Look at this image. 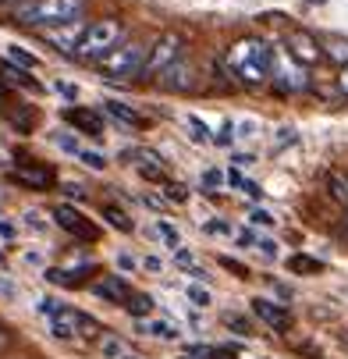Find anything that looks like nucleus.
<instances>
[{"mask_svg":"<svg viewBox=\"0 0 348 359\" xmlns=\"http://www.w3.org/2000/svg\"><path fill=\"white\" fill-rule=\"evenodd\" d=\"M104 111H107L114 121L128 125V128H139V125H142V114H139V111H132L128 104H118V100H107V104H104Z\"/></svg>","mask_w":348,"mask_h":359,"instance_id":"obj_17","label":"nucleus"},{"mask_svg":"<svg viewBox=\"0 0 348 359\" xmlns=\"http://www.w3.org/2000/svg\"><path fill=\"white\" fill-rule=\"evenodd\" d=\"M15 235H18V228H15L11 221H0V238H8V242H11Z\"/></svg>","mask_w":348,"mask_h":359,"instance_id":"obj_45","label":"nucleus"},{"mask_svg":"<svg viewBox=\"0 0 348 359\" xmlns=\"http://www.w3.org/2000/svg\"><path fill=\"white\" fill-rule=\"evenodd\" d=\"M104 217H107L118 231H132V221L125 217V210H118V207H104Z\"/></svg>","mask_w":348,"mask_h":359,"instance_id":"obj_26","label":"nucleus"},{"mask_svg":"<svg viewBox=\"0 0 348 359\" xmlns=\"http://www.w3.org/2000/svg\"><path fill=\"white\" fill-rule=\"evenodd\" d=\"M164 196H167V199H174V203H185V199H188L185 185H178V182H164Z\"/></svg>","mask_w":348,"mask_h":359,"instance_id":"obj_32","label":"nucleus"},{"mask_svg":"<svg viewBox=\"0 0 348 359\" xmlns=\"http://www.w3.org/2000/svg\"><path fill=\"white\" fill-rule=\"evenodd\" d=\"M121 359H135V355H121Z\"/></svg>","mask_w":348,"mask_h":359,"instance_id":"obj_54","label":"nucleus"},{"mask_svg":"<svg viewBox=\"0 0 348 359\" xmlns=\"http://www.w3.org/2000/svg\"><path fill=\"white\" fill-rule=\"evenodd\" d=\"M238 189H242L245 196H253V199H263V189H260L256 182H245V178H242V182H238Z\"/></svg>","mask_w":348,"mask_h":359,"instance_id":"obj_40","label":"nucleus"},{"mask_svg":"<svg viewBox=\"0 0 348 359\" xmlns=\"http://www.w3.org/2000/svg\"><path fill=\"white\" fill-rule=\"evenodd\" d=\"M231 161H235V168H253V164H256V157H253V153H235Z\"/></svg>","mask_w":348,"mask_h":359,"instance_id":"obj_42","label":"nucleus"},{"mask_svg":"<svg viewBox=\"0 0 348 359\" xmlns=\"http://www.w3.org/2000/svg\"><path fill=\"white\" fill-rule=\"evenodd\" d=\"M203 231H210V235H231V224L228 221H207Z\"/></svg>","mask_w":348,"mask_h":359,"instance_id":"obj_36","label":"nucleus"},{"mask_svg":"<svg viewBox=\"0 0 348 359\" xmlns=\"http://www.w3.org/2000/svg\"><path fill=\"white\" fill-rule=\"evenodd\" d=\"M15 295H18V288L8 278H0V299H15Z\"/></svg>","mask_w":348,"mask_h":359,"instance_id":"obj_43","label":"nucleus"},{"mask_svg":"<svg viewBox=\"0 0 348 359\" xmlns=\"http://www.w3.org/2000/svg\"><path fill=\"white\" fill-rule=\"evenodd\" d=\"M125 310L135 313V317H149V313H153V299H149V295H128Z\"/></svg>","mask_w":348,"mask_h":359,"instance_id":"obj_21","label":"nucleus"},{"mask_svg":"<svg viewBox=\"0 0 348 359\" xmlns=\"http://www.w3.org/2000/svg\"><path fill=\"white\" fill-rule=\"evenodd\" d=\"M327 185H330V196L348 207V175H330V178H327Z\"/></svg>","mask_w":348,"mask_h":359,"instance_id":"obj_22","label":"nucleus"},{"mask_svg":"<svg viewBox=\"0 0 348 359\" xmlns=\"http://www.w3.org/2000/svg\"><path fill=\"white\" fill-rule=\"evenodd\" d=\"M118 267H121V271H135V260H132L128 252H121V256H118Z\"/></svg>","mask_w":348,"mask_h":359,"instance_id":"obj_49","label":"nucleus"},{"mask_svg":"<svg viewBox=\"0 0 348 359\" xmlns=\"http://www.w3.org/2000/svg\"><path fill=\"white\" fill-rule=\"evenodd\" d=\"M57 93H64L68 100H75V96H78V89H75L71 82H57Z\"/></svg>","mask_w":348,"mask_h":359,"instance_id":"obj_48","label":"nucleus"},{"mask_svg":"<svg viewBox=\"0 0 348 359\" xmlns=\"http://www.w3.org/2000/svg\"><path fill=\"white\" fill-rule=\"evenodd\" d=\"M235 135H245V139L256 135V125H253V121H242V125H235Z\"/></svg>","mask_w":348,"mask_h":359,"instance_id":"obj_46","label":"nucleus"},{"mask_svg":"<svg viewBox=\"0 0 348 359\" xmlns=\"http://www.w3.org/2000/svg\"><path fill=\"white\" fill-rule=\"evenodd\" d=\"M320 54L330 57L334 65L348 68V39H341V36H327V39L320 43Z\"/></svg>","mask_w":348,"mask_h":359,"instance_id":"obj_16","label":"nucleus"},{"mask_svg":"<svg viewBox=\"0 0 348 359\" xmlns=\"http://www.w3.org/2000/svg\"><path fill=\"white\" fill-rule=\"evenodd\" d=\"M253 245H256V249L267 256V260H277V242H274V238H256Z\"/></svg>","mask_w":348,"mask_h":359,"instance_id":"obj_33","label":"nucleus"},{"mask_svg":"<svg viewBox=\"0 0 348 359\" xmlns=\"http://www.w3.org/2000/svg\"><path fill=\"white\" fill-rule=\"evenodd\" d=\"M54 221H57L64 231H71L75 238H82V242H96V238H99V228H96L89 217H82L75 207H68V203H61V207L54 210Z\"/></svg>","mask_w":348,"mask_h":359,"instance_id":"obj_6","label":"nucleus"},{"mask_svg":"<svg viewBox=\"0 0 348 359\" xmlns=\"http://www.w3.org/2000/svg\"><path fill=\"white\" fill-rule=\"evenodd\" d=\"M36 310H39L43 317H54V313L61 310V302H54V299H39V306H36Z\"/></svg>","mask_w":348,"mask_h":359,"instance_id":"obj_38","label":"nucleus"},{"mask_svg":"<svg viewBox=\"0 0 348 359\" xmlns=\"http://www.w3.org/2000/svg\"><path fill=\"white\" fill-rule=\"evenodd\" d=\"M142 267H146V271H153V274H160V267H164V264L157 260V256H146V260H142Z\"/></svg>","mask_w":348,"mask_h":359,"instance_id":"obj_47","label":"nucleus"},{"mask_svg":"<svg viewBox=\"0 0 348 359\" xmlns=\"http://www.w3.org/2000/svg\"><path fill=\"white\" fill-rule=\"evenodd\" d=\"M82 32H85L82 18H71V22H64V25H54V29H46V39L54 43L57 50H64V54H75V46H78Z\"/></svg>","mask_w":348,"mask_h":359,"instance_id":"obj_8","label":"nucleus"},{"mask_svg":"<svg viewBox=\"0 0 348 359\" xmlns=\"http://www.w3.org/2000/svg\"><path fill=\"white\" fill-rule=\"evenodd\" d=\"M344 224H348V210H344Z\"/></svg>","mask_w":348,"mask_h":359,"instance_id":"obj_55","label":"nucleus"},{"mask_svg":"<svg viewBox=\"0 0 348 359\" xmlns=\"http://www.w3.org/2000/svg\"><path fill=\"white\" fill-rule=\"evenodd\" d=\"M142 331H146V334H153V338H160V341H174V338H178V327L167 324V320H146Z\"/></svg>","mask_w":348,"mask_h":359,"instance_id":"obj_20","label":"nucleus"},{"mask_svg":"<svg viewBox=\"0 0 348 359\" xmlns=\"http://www.w3.org/2000/svg\"><path fill=\"white\" fill-rule=\"evenodd\" d=\"M92 292H96L99 299H107V302H125V299L132 295V288H128L118 274H111V278H104V281H96Z\"/></svg>","mask_w":348,"mask_h":359,"instance_id":"obj_14","label":"nucleus"},{"mask_svg":"<svg viewBox=\"0 0 348 359\" xmlns=\"http://www.w3.org/2000/svg\"><path fill=\"white\" fill-rule=\"evenodd\" d=\"M118 39H121V25L118 22H111V18L92 22V25H85V32H82V39L75 46V57L78 61H99L104 54H111V50L118 46Z\"/></svg>","mask_w":348,"mask_h":359,"instance_id":"obj_3","label":"nucleus"},{"mask_svg":"<svg viewBox=\"0 0 348 359\" xmlns=\"http://www.w3.org/2000/svg\"><path fill=\"white\" fill-rule=\"evenodd\" d=\"M0 267H4V252H0Z\"/></svg>","mask_w":348,"mask_h":359,"instance_id":"obj_53","label":"nucleus"},{"mask_svg":"<svg viewBox=\"0 0 348 359\" xmlns=\"http://www.w3.org/2000/svg\"><path fill=\"white\" fill-rule=\"evenodd\" d=\"M146 50L149 46H142V43H121V46L111 50V54L99 57V72H104L107 79H135L142 72Z\"/></svg>","mask_w":348,"mask_h":359,"instance_id":"obj_4","label":"nucleus"},{"mask_svg":"<svg viewBox=\"0 0 348 359\" xmlns=\"http://www.w3.org/2000/svg\"><path fill=\"white\" fill-rule=\"evenodd\" d=\"M153 235H157V238H160V242H164L171 252L181 245V231H178L171 221H157V224H153Z\"/></svg>","mask_w":348,"mask_h":359,"instance_id":"obj_18","label":"nucleus"},{"mask_svg":"<svg viewBox=\"0 0 348 359\" xmlns=\"http://www.w3.org/2000/svg\"><path fill=\"white\" fill-rule=\"evenodd\" d=\"M188 135H192V142H210V128H207V121H199L195 114H188Z\"/></svg>","mask_w":348,"mask_h":359,"instance_id":"obj_25","label":"nucleus"},{"mask_svg":"<svg viewBox=\"0 0 348 359\" xmlns=\"http://www.w3.org/2000/svg\"><path fill=\"white\" fill-rule=\"evenodd\" d=\"M85 0H25L15 8V22L29 29H54L71 18H82Z\"/></svg>","mask_w":348,"mask_h":359,"instance_id":"obj_2","label":"nucleus"},{"mask_svg":"<svg viewBox=\"0 0 348 359\" xmlns=\"http://www.w3.org/2000/svg\"><path fill=\"white\" fill-rule=\"evenodd\" d=\"M181 57V36H174V32H164L153 46L146 50V61H142V72L139 75H149V79H157V75H164L174 61Z\"/></svg>","mask_w":348,"mask_h":359,"instance_id":"obj_5","label":"nucleus"},{"mask_svg":"<svg viewBox=\"0 0 348 359\" xmlns=\"http://www.w3.org/2000/svg\"><path fill=\"white\" fill-rule=\"evenodd\" d=\"M221 182H224V171H217V168L203 171V185H207V192H217V189H221Z\"/></svg>","mask_w":348,"mask_h":359,"instance_id":"obj_31","label":"nucleus"},{"mask_svg":"<svg viewBox=\"0 0 348 359\" xmlns=\"http://www.w3.org/2000/svg\"><path fill=\"white\" fill-rule=\"evenodd\" d=\"M270 79H274V82H277L281 89H291V93H295V89H306V86H309V79H306L302 72H298L295 65H281V61H277V54H274V68H270Z\"/></svg>","mask_w":348,"mask_h":359,"instance_id":"obj_10","label":"nucleus"},{"mask_svg":"<svg viewBox=\"0 0 348 359\" xmlns=\"http://www.w3.org/2000/svg\"><path fill=\"white\" fill-rule=\"evenodd\" d=\"M50 331H54V338H61V341L78 338V313L68 310V306H61V310L50 317Z\"/></svg>","mask_w":348,"mask_h":359,"instance_id":"obj_12","label":"nucleus"},{"mask_svg":"<svg viewBox=\"0 0 348 359\" xmlns=\"http://www.w3.org/2000/svg\"><path fill=\"white\" fill-rule=\"evenodd\" d=\"M253 313L270 327V331H288V310L284 306H277V302H270V299H253Z\"/></svg>","mask_w":348,"mask_h":359,"instance_id":"obj_9","label":"nucleus"},{"mask_svg":"<svg viewBox=\"0 0 348 359\" xmlns=\"http://www.w3.org/2000/svg\"><path fill=\"white\" fill-rule=\"evenodd\" d=\"M288 57L298 65H316L323 54H320V43L309 32H291L288 36Z\"/></svg>","mask_w":348,"mask_h":359,"instance_id":"obj_7","label":"nucleus"},{"mask_svg":"<svg viewBox=\"0 0 348 359\" xmlns=\"http://www.w3.org/2000/svg\"><path fill=\"white\" fill-rule=\"evenodd\" d=\"M64 121L75 125V128L85 132V135H104V118L92 114V111H85V107H68V111H64Z\"/></svg>","mask_w":348,"mask_h":359,"instance_id":"obj_11","label":"nucleus"},{"mask_svg":"<svg viewBox=\"0 0 348 359\" xmlns=\"http://www.w3.org/2000/svg\"><path fill=\"white\" fill-rule=\"evenodd\" d=\"M11 61H18L22 68H39V57L29 54V50H22V46H11Z\"/></svg>","mask_w":348,"mask_h":359,"instance_id":"obj_29","label":"nucleus"},{"mask_svg":"<svg viewBox=\"0 0 348 359\" xmlns=\"http://www.w3.org/2000/svg\"><path fill=\"white\" fill-rule=\"evenodd\" d=\"M274 139H277V146H281V142H295V139H298V132H295V128H277V135H274Z\"/></svg>","mask_w":348,"mask_h":359,"instance_id":"obj_44","label":"nucleus"},{"mask_svg":"<svg viewBox=\"0 0 348 359\" xmlns=\"http://www.w3.org/2000/svg\"><path fill=\"white\" fill-rule=\"evenodd\" d=\"M96 331H99V324H96L92 317H85V313H78V334H89V338H92Z\"/></svg>","mask_w":348,"mask_h":359,"instance_id":"obj_34","label":"nucleus"},{"mask_svg":"<svg viewBox=\"0 0 348 359\" xmlns=\"http://www.w3.org/2000/svg\"><path fill=\"white\" fill-rule=\"evenodd\" d=\"M228 68L235 79L249 82V86H260L270 82V68H274V46L263 39H242L228 50Z\"/></svg>","mask_w":348,"mask_h":359,"instance_id":"obj_1","label":"nucleus"},{"mask_svg":"<svg viewBox=\"0 0 348 359\" xmlns=\"http://www.w3.org/2000/svg\"><path fill=\"white\" fill-rule=\"evenodd\" d=\"M15 178H18L22 185L36 189V192H46L50 185H54V171H50V168H36V164H22V168L15 171Z\"/></svg>","mask_w":348,"mask_h":359,"instance_id":"obj_13","label":"nucleus"},{"mask_svg":"<svg viewBox=\"0 0 348 359\" xmlns=\"http://www.w3.org/2000/svg\"><path fill=\"white\" fill-rule=\"evenodd\" d=\"M228 327H235V331H238L242 338H249V334H253V327H249V324H245V320H242L238 313H235V317L228 313Z\"/></svg>","mask_w":348,"mask_h":359,"instance_id":"obj_35","label":"nucleus"},{"mask_svg":"<svg viewBox=\"0 0 348 359\" xmlns=\"http://www.w3.org/2000/svg\"><path fill=\"white\" fill-rule=\"evenodd\" d=\"M54 142H57L61 149H68V153H78V142H75L71 135H54Z\"/></svg>","mask_w":348,"mask_h":359,"instance_id":"obj_41","label":"nucleus"},{"mask_svg":"<svg viewBox=\"0 0 348 359\" xmlns=\"http://www.w3.org/2000/svg\"><path fill=\"white\" fill-rule=\"evenodd\" d=\"M288 271L309 278V274H320V260H313V256H288Z\"/></svg>","mask_w":348,"mask_h":359,"instance_id":"obj_19","label":"nucleus"},{"mask_svg":"<svg viewBox=\"0 0 348 359\" xmlns=\"http://www.w3.org/2000/svg\"><path fill=\"white\" fill-rule=\"evenodd\" d=\"M210 142H217V146H231V142H235V121H224L221 132L210 135Z\"/></svg>","mask_w":348,"mask_h":359,"instance_id":"obj_30","label":"nucleus"},{"mask_svg":"<svg viewBox=\"0 0 348 359\" xmlns=\"http://www.w3.org/2000/svg\"><path fill=\"white\" fill-rule=\"evenodd\" d=\"M306 4H323V0H306Z\"/></svg>","mask_w":348,"mask_h":359,"instance_id":"obj_52","label":"nucleus"},{"mask_svg":"<svg viewBox=\"0 0 348 359\" xmlns=\"http://www.w3.org/2000/svg\"><path fill=\"white\" fill-rule=\"evenodd\" d=\"M78 161L85 168H92V171H104L107 168V157H104V153H96V149H78Z\"/></svg>","mask_w":348,"mask_h":359,"instance_id":"obj_24","label":"nucleus"},{"mask_svg":"<svg viewBox=\"0 0 348 359\" xmlns=\"http://www.w3.org/2000/svg\"><path fill=\"white\" fill-rule=\"evenodd\" d=\"M249 224H260V228H274V224H277V217H274L270 210H263V207H253V210H249Z\"/></svg>","mask_w":348,"mask_h":359,"instance_id":"obj_27","label":"nucleus"},{"mask_svg":"<svg viewBox=\"0 0 348 359\" xmlns=\"http://www.w3.org/2000/svg\"><path fill=\"white\" fill-rule=\"evenodd\" d=\"M0 72H4L8 75V82H15V86H25V89H39L36 86V79H29L25 72H18L15 65H0Z\"/></svg>","mask_w":348,"mask_h":359,"instance_id":"obj_23","label":"nucleus"},{"mask_svg":"<svg viewBox=\"0 0 348 359\" xmlns=\"http://www.w3.org/2000/svg\"><path fill=\"white\" fill-rule=\"evenodd\" d=\"M164 86H167V89H192V86H195L192 65H185V61L178 57V61H174V65L164 72Z\"/></svg>","mask_w":348,"mask_h":359,"instance_id":"obj_15","label":"nucleus"},{"mask_svg":"<svg viewBox=\"0 0 348 359\" xmlns=\"http://www.w3.org/2000/svg\"><path fill=\"white\" fill-rule=\"evenodd\" d=\"M104 355H111V359H118V355H125V345H121L118 338H107V341H104Z\"/></svg>","mask_w":348,"mask_h":359,"instance_id":"obj_37","label":"nucleus"},{"mask_svg":"<svg viewBox=\"0 0 348 359\" xmlns=\"http://www.w3.org/2000/svg\"><path fill=\"white\" fill-rule=\"evenodd\" d=\"M337 86H341V93L348 96V68H341V75H337Z\"/></svg>","mask_w":348,"mask_h":359,"instance_id":"obj_50","label":"nucleus"},{"mask_svg":"<svg viewBox=\"0 0 348 359\" xmlns=\"http://www.w3.org/2000/svg\"><path fill=\"white\" fill-rule=\"evenodd\" d=\"M188 302L199 306V310H207V306L214 302V295H210L207 288H199V285H188Z\"/></svg>","mask_w":348,"mask_h":359,"instance_id":"obj_28","label":"nucleus"},{"mask_svg":"<svg viewBox=\"0 0 348 359\" xmlns=\"http://www.w3.org/2000/svg\"><path fill=\"white\" fill-rule=\"evenodd\" d=\"M18 4H25V0H0V11H4V8H11V11H15Z\"/></svg>","mask_w":348,"mask_h":359,"instance_id":"obj_51","label":"nucleus"},{"mask_svg":"<svg viewBox=\"0 0 348 359\" xmlns=\"http://www.w3.org/2000/svg\"><path fill=\"white\" fill-rule=\"evenodd\" d=\"M25 228H32V231H43V228H46V221H43V214H36V210H29V214H25Z\"/></svg>","mask_w":348,"mask_h":359,"instance_id":"obj_39","label":"nucleus"}]
</instances>
